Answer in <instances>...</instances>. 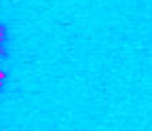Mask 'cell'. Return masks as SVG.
<instances>
[{"label": "cell", "instance_id": "1", "mask_svg": "<svg viewBox=\"0 0 152 131\" xmlns=\"http://www.w3.org/2000/svg\"><path fill=\"white\" fill-rule=\"evenodd\" d=\"M4 81H7V72L0 70V83H4Z\"/></svg>", "mask_w": 152, "mask_h": 131}, {"label": "cell", "instance_id": "2", "mask_svg": "<svg viewBox=\"0 0 152 131\" xmlns=\"http://www.w3.org/2000/svg\"><path fill=\"white\" fill-rule=\"evenodd\" d=\"M0 87H2V83H0Z\"/></svg>", "mask_w": 152, "mask_h": 131}]
</instances>
